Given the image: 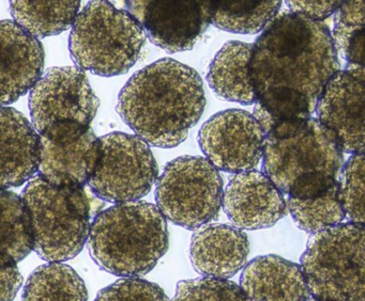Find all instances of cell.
Listing matches in <instances>:
<instances>
[{
	"label": "cell",
	"mask_w": 365,
	"mask_h": 301,
	"mask_svg": "<svg viewBox=\"0 0 365 301\" xmlns=\"http://www.w3.org/2000/svg\"><path fill=\"white\" fill-rule=\"evenodd\" d=\"M254 117L264 134V173L288 198L319 196L336 183L344 152L316 117L277 122L255 102Z\"/></svg>",
	"instance_id": "obj_3"
},
{
	"label": "cell",
	"mask_w": 365,
	"mask_h": 301,
	"mask_svg": "<svg viewBox=\"0 0 365 301\" xmlns=\"http://www.w3.org/2000/svg\"><path fill=\"white\" fill-rule=\"evenodd\" d=\"M307 301H319V300H317V299L313 298V297L309 296V299H307Z\"/></svg>",
	"instance_id": "obj_32"
},
{
	"label": "cell",
	"mask_w": 365,
	"mask_h": 301,
	"mask_svg": "<svg viewBox=\"0 0 365 301\" xmlns=\"http://www.w3.org/2000/svg\"><path fill=\"white\" fill-rule=\"evenodd\" d=\"M341 1H286L289 12L314 21H322L336 12Z\"/></svg>",
	"instance_id": "obj_30"
},
{
	"label": "cell",
	"mask_w": 365,
	"mask_h": 301,
	"mask_svg": "<svg viewBox=\"0 0 365 301\" xmlns=\"http://www.w3.org/2000/svg\"><path fill=\"white\" fill-rule=\"evenodd\" d=\"M146 34L110 1H91L72 25L69 51L76 68L103 77L125 74L140 59Z\"/></svg>",
	"instance_id": "obj_5"
},
{
	"label": "cell",
	"mask_w": 365,
	"mask_h": 301,
	"mask_svg": "<svg viewBox=\"0 0 365 301\" xmlns=\"http://www.w3.org/2000/svg\"><path fill=\"white\" fill-rule=\"evenodd\" d=\"M250 253L247 234L230 224H206L192 236L190 258L200 275L228 280L245 268Z\"/></svg>",
	"instance_id": "obj_17"
},
{
	"label": "cell",
	"mask_w": 365,
	"mask_h": 301,
	"mask_svg": "<svg viewBox=\"0 0 365 301\" xmlns=\"http://www.w3.org/2000/svg\"><path fill=\"white\" fill-rule=\"evenodd\" d=\"M172 301H249L240 286L230 280L197 278L177 285Z\"/></svg>",
	"instance_id": "obj_28"
},
{
	"label": "cell",
	"mask_w": 365,
	"mask_h": 301,
	"mask_svg": "<svg viewBox=\"0 0 365 301\" xmlns=\"http://www.w3.org/2000/svg\"><path fill=\"white\" fill-rule=\"evenodd\" d=\"M14 21L35 38L57 36L72 27L81 1H10Z\"/></svg>",
	"instance_id": "obj_23"
},
{
	"label": "cell",
	"mask_w": 365,
	"mask_h": 301,
	"mask_svg": "<svg viewBox=\"0 0 365 301\" xmlns=\"http://www.w3.org/2000/svg\"><path fill=\"white\" fill-rule=\"evenodd\" d=\"M219 170L202 156H181L166 164L155 186L157 207L165 219L197 230L219 215L223 199Z\"/></svg>",
	"instance_id": "obj_9"
},
{
	"label": "cell",
	"mask_w": 365,
	"mask_h": 301,
	"mask_svg": "<svg viewBox=\"0 0 365 301\" xmlns=\"http://www.w3.org/2000/svg\"><path fill=\"white\" fill-rule=\"evenodd\" d=\"M40 134L16 108L0 106V189L20 187L38 173Z\"/></svg>",
	"instance_id": "obj_16"
},
{
	"label": "cell",
	"mask_w": 365,
	"mask_h": 301,
	"mask_svg": "<svg viewBox=\"0 0 365 301\" xmlns=\"http://www.w3.org/2000/svg\"><path fill=\"white\" fill-rule=\"evenodd\" d=\"M101 155L88 181L91 191L110 203L138 201L150 192L159 169L150 147L135 134L100 137Z\"/></svg>",
	"instance_id": "obj_10"
},
{
	"label": "cell",
	"mask_w": 365,
	"mask_h": 301,
	"mask_svg": "<svg viewBox=\"0 0 365 301\" xmlns=\"http://www.w3.org/2000/svg\"><path fill=\"white\" fill-rule=\"evenodd\" d=\"M365 228L347 222L312 234L301 256L309 295L319 301H365Z\"/></svg>",
	"instance_id": "obj_7"
},
{
	"label": "cell",
	"mask_w": 365,
	"mask_h": 301,
	"mask_svg": "<svg viewBox=\"0 0 365 301\" xmlns=\"http://www.w3.org/2000/svg\"><path fill=\"white\" fill-rule=\"evenodd\" d=\"M253 44L230 41L220 49L209 65L207 81L222 100L252 105L256 93L250 76Z\"/></svg>",
	"instance_id": "obj_20"
},
{
	"label": "cell",
	"mask_w": 365,
	"mask_h": 301,
	"mask_svg": "<svg viewBox=\"0 0 365 301\" xmlns=\"http://www.w3.org/2000/svg\"><path fill=\"white\" fill-rule=\"evenodd\" d=\"M95 301H170L164 290L140 278H125L100 290Z\"/></svg>",
	"instance_id": "obj_29"
},
{
	"label": "cell",
	"mask_w": 365,
	"mask_h": 301,
	"mask_svg": "<svg viewBox=\"0 0 365 301\" xmlns=\"http://www.w3.org/2000/svg\"><path fill=\"white\" fill-rule=\"evenodd\" d=\"M315 113L341 151L364 153V66L347 64L333 75L318 97Z\"/></svg>",
	"instance_id": "obj_13"
},
{
	"label": "cell",
	"mask_w": 365,
	"mask_h": 301,
	"mask_svg": "<svg viewBox=\"0 0 365 301\" xmlns=\"http://www.w3.org/2000/svg\"><path fill=\"white\" fill-rule=\"evenodd\" d=\"M100 155V138L93 128L69 142L40 137L38 175L52 185L84 188L97 168Z\"/></svg>",
	"instance_id": "obj_18"
},
{
	"label": "cell",
	"mask_w": 365,
	"mask_h": 301,
	"mask_svg": "<svg viewBox=\"0 0 365 301\" xmlns=\"http://www.w3.org/2000/svg\"><path fill=\"white\" fill-rule=\"evenodd\" d=\"M239 286L249 301H307L311 296L300 265L273 254L247 263Z\"/></svg>",
	"instance_id": "obj_19"
},
{
	"label": "cell",
	"mask_w": 365,
	"mask_h": 301,
	"mask_svg": "<svg viewBox=\"0 0 365 301\" xmlns=\"http://www.w3.org/2000/svg\"><path fill=\"white\" fill-rule=\"evenodd\" d=\"M149 40L170 53L190 51L211 23V1H125Z\"/></svg>",
	"instance_id": "obj_12"
},
{
	"label": "cell",
	"mask_w": 365,
	"mask_h": 301,
	"mask_svg": "<svg viewBox=\"0 0 365 301\" xmlns=\"http://www.w3.org/2000/svg\"><path fill=\"white\" fill-rule=\"evenodd\" d=\"M18 264L0 267V301H14L23 285Z\"/></svg>",
	"instance_id": "obj_31"
},
{
	"label": "cell",
	"mask_w": 365,
	"mask_h": 301,
	"mask_svg": "<svg viewBox=\"0 0 365 301\" xmlns=\"http://www.w3.org/2000/svg\"><path fill=\"white\" fill-rule=\"evenodd\" d=\"M364 1H341L331 32L337 55L347 64L364 66Z\"/></svg>",
	"instance_id": "obj_26"
},
{
	"label": "cell",
	"mask_w": 365,
	"mask_h": 301,
	"mask_svg": "<svg viewBox=\"0 0 365 301\" xmlns=\"http://www.w3.org/2000/svg\"><path fill=\"white\" fill-rule=\"evenodd\" d=\"M286 205L296 226L309 234L339 226L345 219L337 181L319 196L309 199L288 198Z\"/></svg>",
	"instance_id": "obj_25"
},
{
	"label": "cell",
	"mask_w": 365,
	"mask_h": 301,
	"mask_svg": "<svg viewBox=\"0 0 365 301\" xmlns=\"http://www.w3.org/2000/svg\"><path fill=\"white\" fill-rule=\"evenodd\" d=\"M21 198L31 219L34 250L42 260L66 262L82 251L91 224L84 188L52 185L37 174Z\"/></svg>",
	"instance_id": "obj_6"
},
{
	"label": "cell",
	"mask_w": 365,
	"mask_h": 301,
	"mask_svg": "<svg viewBox=\"0 0 365 301\" xmlns=\"http://www.w3.org/2000/svg\"><path fill=\"white\" fill-rule=\"evenodd\" d=\"M204 83L191 66L163 58L136 72L118 96L117 112L147 144L172 149L202 117Z\"/></svg>",
	"instance_id": "obj_2"
},
{
	"label": "cell",
	"mask_w": 365,
	"mask_h": 301,
	"mask_svg": "<svg viewBox=\"0 0 365 301\" xmlns=\"http://www.w3.org/2000/svg\"><path fill=\"white\" fill-rule=\"evenodd\" d=\"M222 207L239 230L271 228L287 213L284 194L264 173H237L223 191Z\"/></svg>",
	"instance_id": "obj_14"
},
{
	"label": "cell",
	"mask_w": 365,
	"mask_h": 301,
	"mask_svg": "<svg viewBox=\"0 0 365 301\" xmlns=\"http://www.w3.org/2000/svg\"><path fill=\"white\" fill-rule=\"evenodd\" d=\"M281 6L279 0L211 1V23L232 33H259L277 17Z\"/></svg>",
	"instance_id": "obj_24"
},
{
	"label": "cell",
	"mask_w": 365,
	"mask_h": 301,
	"mask_svg": "<svg viewBox=\"0 0 365 301\" xmlns=\"http://www.w3.org/2000/svg\"><path fill=\"white\" fill-rule=\"evenodd\" d=\"M31 122L40 137L69 142L91 128L100 100L84 70L56 66L42 74L29 93Z\"/></svg>",
	"instance_id": "obj_8"
},
{
	"label": "cell",
	"mask_w": 365,
	"mask_h": 301,
	"mask_svg": "<svg viewBox=\"0 0 365 301\" xmlns=\"http://www.w3.org/2000/svg\"><path fill=\"white\" fill-rule=\"evenodd\" d=\"M264 134L253 115L227 109L207 120L198 132L200 149L217 170L241 173L254 170L264 152Z\"/></svg>",
	"instance_id": "obj_11"
},
{
	"label": "cell",
	"mask_w": 365,
	"mask_h": 301,
	"mask_svg": "<svg viewBox=\"0 0 365 301\" xmlns=\"http://www.w3.org/2000/svg\"><path fill=\"white\" fill-rule=\"evenodd\" d=\"M87 241L100 268L138 278L153 270L168 251V222L153 203H117L96 216Z\"/></svg>",
	"instance_id": "obj_4"
},
{
	"label": "cell",
	"mask_w": 365,
	"mask_h": 301,
	"mask_svg": "<svg viewBox=\"0 0 365 301\" xmlns=\"http://www.w3.org/2000/svg\"><path fill=\"white\" fill-rule=\"evenodd\" d=\"M364 153L351 154L339 172V196L345 218L364 226Z\"/></svg>",
	"instance_id": "obj_27"
},
{
	"label": "cell",
	"mask_w": 365,
	"mask_h": 301,
	"mask_svg": "<svg viewBox=\"0 0 365 301\" xmlns=\"http://www.w3.org/2000/svg\"><path fill=\"white\" fill-rule=\"evenodd\" d=\"M339 70L328 26L289 11L277 14L262 30L250 62L256 98L267 91L294 92L314 107Z\"/></svg>",
	"instance_id": "obj_1"
},
{
	"label": "cell",
	"mask_w": 365,
	"mask_h": 301,
	"mask_svg": "<svg viewBox=\"0 0 365 301\" xmlns=\"http://www.w3.org/2000/svg\"><path fill=\"white\" fill-rule=\"evenodd\" d=\"M42 43L11 19L0 21V106L20 100L41 78Z\"/></svg>",
	"instance_id": "obj_15"
},
{
	"label": "cell",
	"mask_w": 365,
	"mask_h": 301,
	"mask_svg": "<svg viewBox=\"0 0 365 301\" xmlns=\"http://www.w3.org/2000/svg\"><path fill=\"white\" fill-rule=\"evenodd\" d=\"M22 301H88V290L84 280L69 265L48 263L29 275Z\"/></svg>",
	"instance_id": "obj_22"
},
{
	"label": "cell",
	"mask_w": 365,
	"mask_h": 301,
	"mask_svg": "<svg viewBox=\"0 0 365 301\" xmlns=\"http://www.w3.org/2000/svg\"><path fill=\"white\" fill-rule=\"evenodd\" d=\"M33 250L31 219L22 198L0 189V267L18 264Z\"/></svg>",
	"instance_id": "obj_21"
}]
</instances>
